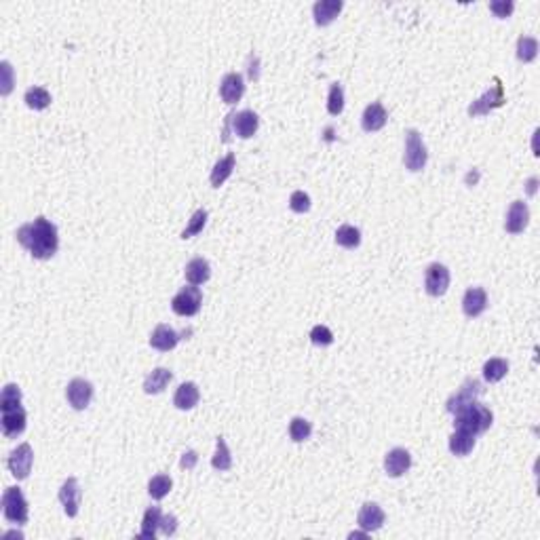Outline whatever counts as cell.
I'll return each mask as SVG.
<instances>
[{
    "label": "cell",
    "instance_id": "obj_15",
    "mask_svg": "<svg viewBox=\"0 0 540 540\" xmlns=\"http://www.w3.org/2000/svg\"><path fill=\"white\" fill-rule=\"evenodd\" d=\"M243 93H245V81H243V76H241L239 72H228L224 79H222V85H219V95H222V100H224L228 106H233V104L241 102Z\"/></svg>",
    "mask_w": 540,
    "mask_h": 540
},
{
    "label": "cell",
    "instance_id": "obj_38",
    "mask_svg": "<svg viewBox=\"0 0 540 540\" xmlns=\"http://www.w3.org/2000/svg\"><path fill=\"white\" fill-rule=\"evenodd\" d=\"M311 342L315 346H330L334 344V334L327 325H315L311 330Z\"/></svg>",
    "mask_w": 540,
    "mask_h": 540
},
{
    "label": "cell",
    "instance_id": "obj_18",
    "mask_svg": "<svg viewBox=\"0 0 540 540\" xmlns=\"http://www.w3.org/2000/svg\"><path fill=\"white\" fill-rule=\"evenodd\" d=\"M180 340H182V336H180L173 327H169V325H165V323L157 325V327H154V332L150 334V346H152L154 350H161V353L173 350Z\"/></svg>",
    "mask_w": 540,
    "mask_h": 540
},
{
    "label": "cell",
    "instance_id": "obj_26",
    "mask_svg": "<svg viewBox=\"0 0 540 540\" xmlns=\"http://www.w3.org/2000/svg\"><path fill=\"white\" fill-rule=\"evenodd\" d=\"M475 441H477V437H473L471 433L456 429L449 437V452L454 456H469L475 447Z\"/></svg>",
    "mask_w": 540,
    "mask_h": 540
},
{
    "label": "cell",
    "instance_id": "obj_23",
    "mask_svg": "<svg viewBox=\"0 0 540 540\" xmlns=\"http://www.w3.org/2000/svg\"><path fill=\"white\" fill-rule=\"evenodd\" d=\"M201 401V391L194 382H184L178 387L176 395H173V406L178 410H192L196 408Z\"/></svg>",
    "mask_w": 540,
    "mask_h": 540
},
{
    "label": "cell",
    "instance_id": "obj_1",
    "mask_svg": "<svg viewBox=\"0 0 540 540\" xmlns=\"http://www.w3.org/2000/svg\"><path fill=\"white\" fill-rule=\"evenodd\" d=\"M15 237H17L20 245L30 252V256L34 260H49L59 249L57 228L51 219H47L43 215H38L32 222L20 226Z\"/></svg>",
    "mask_w": 540,
    "mask_h": 540
},
{
    "label": "cell",
    "instance_id": "obj_5",
    "mask_svg": "<svg viewBox=\"0 0 540 540\" xmlns=\"http://www.w3.org/2000/svg\"><path fill=\"white\" fill-rule=\"evenodd\" d=\"M201 304H203V293L196 285L182 287L171 300L173 313L180 317H194L201 311Z\"/></svg>",
    "mask_w": 540,
    "mask_h": 540
},
{
    "label": "cell",
    "instance_id": "obj_12",
    "mask_svg": "<svg viewBox=\"0 0 540 540\" xmlns=\"http://www.w3.org/2000/svg\"><path fill=\"white\" fill-rule=\"evenodd\" d=\"M57 496H59V502H61L63 513H65L68 517H76V515H79V507H81V498H83L79 479H76V477H68V479L61 484Z\"/></svg>",
    "mask_w": 540,
    "mask_h": 540
},
{
    "label": "cell",
    "instance_id": "obj_31",
    "mask_svg": "<svg viewBox=\"0 0 540 540\" xmlns=\"http://www.w3.org/2000/svg\"><path fill=\"white\" fill-rule=\"evenodd\" d=\"M171 488H173L171 477L165 475V473H161V475H154V477L150 479V484H148V494H150L154 500H163V498L171 492Z\"/></svg>",
    "mask_w": 540,
    "mask_h": 540
},
{
    "label": "cell",
    "instance_id": "obj_32",
    "mask_svg": "<svg viewBox=\"0 0 540 540\" xmlns=\"http://www.w3.org/2000/svg\"><path fill=\"white\" fill-rule=\"evenodd\" d=\"M24 102L32 110H45L51 104V93L43 87H30L24 95Z\"/></svg>",
    "mask_w": 540,
    "mask_h": 540
},
{
    "label": "cell",
    "instance_id": "obj_7",
    "mask_svg": "<svg viewBox=\"0 0 540 540\" xmlns=\"http://www.w3.org/2000/svg\"><path fill=\"white\" fill-rule=\"evenodd\" d=\"M507 98H504V87H502V81L494 79V87L488 89L481 98H477L471 106H469V116H481V114H488L500 106H504Z\"/></svg>",
    "mask_w": 540,
    "mask_h": 540
},
{
    "label": "cell",
    "instance_id": "obj_28",
    "mask_svg": "<svg viewBox=\"0 0 540 540\" xmlns=\"http://www.w3.org/2000/svg\"><path fill=\"white\" fill-rule=\"evenodd\" d=\"M211 467L215 471H230L233 469V456H230V449H228L224 437L215 439V454L211 458Z\"/></svg>",
    "mask_w": 540,
    "mask_h": 540
},
{
    "label": "cell",
    "instance_id": "obj_8",
    "mask_svg": "<svg viewBox=\"0 0 540 540\" xmlns=\"http://www.w3.org/2000/svg\"><path fill=\"white\" fill-rule=\"evenodd\" d=\"M258 125H260V116L254 112V110H243V112H233L226 116V129H224V137L228 133V129L233 127V133L239 135L241 139H249L256 135L258 131Z\"/></svg>",
    "mask_w": 540,
    "mask_h": 540
},
{
    "label": "cell",
    "instance_id": "obj_41",
    "mask_svg": "<svg viewBox=\"0 0 540 540\" xmlns=\"http://www.w3.org/2000/svg\"><path fill=\"white\" fill-rule=\"evenodd\" d=\"M161 532L165 534V536H173L176 532H178V517L176 515H163V519H161Z\"/></svg>",
    "mask_w": 540,
    "mask_h": 540
},
{
    "label": "cell",
    "instance_id": "obj_3",
    "mask_svg": "<svg viewBox=\"0 0 540 540\" xmlns=\"http://www.w3.org/2000/svg\"><path fill=\"white\" fill-rule=\"evenodd\" d=\"M3 513L5 519L13 525H24L28 523L30 517V509H28V500L24 496V492L17 486H11L5 490L3 494Z\"/></svg>",
    "mask_w": 540,
    "mask_h": 540
},
{
    "label": "cell",
    "instance_id": "obj_24",
    "mask_svg": "<svg viewBox=\"0 0 540 540\" xmlns=\"http://www.w3.org/2000/svg\"><path fill=\"white\" fill-rule=\"evenodd\" d=\"M235 165H237V157L233 152L230 154H226L224 159H219L215 165H213V169H211V176H209V182H211V186L213 188H219L230 176H233V171H235Z\"/></svg>",
    "mask_w": 540,
    "mask_h": 540
},
{
    "label": "cell",
    "instance_id": "obj_25",
    "mask_svg": "<svg viewBox=\"0 0 540 540\" xmlns=\"http://www.w3.org/2000/svg\"><path fill=\"white\" fill-rule=\"evenodd\" d=\"M184 275H186V281H188L190 285H203V283H207L209 277H211V266H209V262H207L205 258H192V260L186 264Z\"/></svg>",
    "mask_w": 540,
    "mask_h": 540
},
{
    "label": "cell",
    "instance_id": "obj_9",
    "mask_svg": "<svg viewBox=\"0 0 540 540\" xmlns=\"http://www.w3.org/2000/svg\"><path fill=\"white\" fill-rule=\"evenodd\" d=\"M65 399L74 410H87L93 399V384L85 378H74L65 389Z\"/></svg>",
    "mask_w": 540,
    "mask_h": 540
},
{
    "label": "cell",
    "instance_id": "obj_6",
    "mask_svg": "<svg viewBox=\"0 0 540 540\" xmlns=\"http://www.w3.org/2000/svg\"><path fill=\"white\" fill-rule=\"evenodd\" d=\"M484 395V384L477 380V378H467L465 382H462V387L458 389V393H454L447 403H445V410L449 414H456L460 408H465L473 401H477L479 397Z\"/></svg>",
    "mask_w": 540,
    "mask_h": 540
},
{
    "label": "cell",
    "instance_id": "obj_13",
    "mask_svg": "<svg viewBox=\"0 0 540 540\" xmlns=\"http://www.w3.org/2000/svg\"><path fill=\"white\" fill-rule=\"evenodd\" d=\"M3 412V435L7 439H17L24 431H26V422H28V414L22 406L17 408H9V410H0Z\"/></svg>",
    "mask_w": 540,
    "mask_h": 540
},
{
    "label": "cell",
    "instance_id": "obj_42",
    "mask_svg": "<svg viewBox=\"0 0 540 540\" xmlns=\"http://www.w3.org/2000/svg\"><path fill=\"white\" fill-rule=\"evenodd\" d=\"M196 462H199V454L194 449H188V452H184V456L180 460V467L186 471H192L196 467Z\"/></svg>",
    "mask_w": 540,
    "mask_h": 540
},
{
    "label": "cell",
    "instance_id": "obj_14",
    "mask_svg": "<svg viewBox=\"0 0 540 540\" xmlns=\"http://www.w3.org/2000/svg\"><path fill=\"white\" fill-rule=\"evenodd\" d=\"M530 224V209L523 201H513L509 211H507V219H504V230L509 235H521L523 230Z\"/></svg>",
    "mask_w": 540,
    "mask_h": 540
},
{
    "label": "cell",
    "instance_id": "obj_35",
    "mask_svg": "<svg viewBox=\"0 0 540 540\" xmlns=\"http://www.w3.org/2000/svg\"><path fill=\"white\" fill-rule=\"evenodd\" d=\"M205 224H207V211H205V209H196V211L192 213V217L188 219V226L182 230V239L186 241V239H192L194 235L203 233Z\"/></svg>",
    "mask_w": 540,
    "mask_h": 540
},
{
    "label": "cell",
    "instance_id": "obj_40",
    "mask_svg": "<svg viewBox=\"0 0 540 540\" xmlns=\"http://www.w3.org/2000/svg\"><path fill=\"white\" fill-rule=\"evenodd\" d=\"M513 9H515V5L511 3V0H496V3H490V11H492L496 17H500V20L511 17Z\"/></svg>",
    "mask_w": 540,
    "mask_h": 540
},
{
    "label": "cell",
    "instance_id": "obj_11",
    "mask_svg": "<svg viewBox=\"0 0 540 540\" xmlns=\"http://www.w3.org/2000/svg\"><path fill=\"white\" fill-rule=\"evenodd\" d=\"M449 287V270L447 266L435 262L424 270V289L433 298H441Z\"/></svg>",
    "mask_w": 540,
    "mask_h": 540
},
{
    "label": "cell",
    "instance_id": "obj_4",
    "mask_svg": "<svg viewBox=\"0 0 540 540\" xmlns=\"http://www.w3.org/2000/svg\"><path fill=\"white\" fill-rule=\"evenodd\" d=\"M426 161H429V152L422 141V135L416 129H408L406 131V154H403L406 169L412 173H418L426 167Z\"/></svg>",
    "mask_w": 540,
    "mask_h": 540
},
{
    "label": "cell",
    "instance_id": "obj_30",
    "mask_svg": "<svg viewBox=\"0 0 540 540\" xmlns=\"http://www.w3.org/2000/svg\"><path fill=\"white\" fill-rule=\"evenodd\" d=\"M507 373H509V361H507V359L494 357V359L486 361V365H484V378H486V382H490V384L500 382Z\"/></svg>",
    "mask_w": 540,
    "mask_h": 540
},
{
    "label": "cell",
    "instance_id": "obj_29",
    "mask_svg": "<svg viewBox=\"0 0 540 540\" xmlns=\"http://www.w3.org/2000/svg\"><path fill=\"white\" fill-rule=\"evenodd\" d=\"M336 243L344 249H357L361 245V230L350 224L340 226L336 230Z\"/></svg>",
    "mask_w": 540,
    "mask_h": 540
},
{
    "label": "cell",
    "instance_id": "obj_39",
    "mask_svg": "<svg viewBox=\"0 0 540 540\" xmlns=\"http://www.w3.org/2000/svg\"><path fill=\"white\" fill-rule=\"evenodd\" d=\"M289 209L295 213H306L311 209V196H308L304 190H295L289 199Z\"/></svg>",
    "mask_w": 540,
    "mask_h": 540
},
{
    "label": "cell",
    "instance_id": "obj_27",
    "mask_svg": "<svg viewBox=\"0 0 540 540\" xmlns=\"http://www.w3.org/2000/svg\"><path fill=\"white\" fill-rule=\"evenodd\" d=\"M161 519H163V513H161L159 507L146 509L144 519H141V532H139V536L152 540L154 536H157V532L161 530Z\"/></svg>",
    "mask_w": 540,
    "mask_h": 540
},
{
    "label": "cell",
    "instance_id": "obj_33",
    "mask_svg": "<svg viewBox=\"0 0 540 540\" xmlns=\"http://www.w3.org/2000/svg\"><path fill=\"white\" fill-rule=\"evenodd\" d=\"M538 55V40L532 38V36H519L517 40V59L523 61V63H530L534 61Z\"/></svg>",
    "mask_w": 540,
    "mask_h": 540
},
{
    "label": "cell",
    "instance_id": "obj_36",
    "mask_svg": "<svg viewBox=\"0 0 540 540\" xmlns=\"http://www.w3.org/2000/svg\"><path fill=\"white\" fill-rule=\"evenodd\" d=\"M342 110H344V89L340 83H334L330 87V95H327V112L332 116H338V114H342Z\"/></svg>",
    "mask_w": 540,
    "mask_h": 540
},
{
    "label": "cell",
    "instance_id": "obj_43",
    "mask_svg": "<svg viewBox=\"0 0 540 540\" xmlns=\"http://www.w3.org/2000/svg\"><path fill=\"white\" fill-rule=\"evenodd\" d=\"M3 72H5V89H3V93L7 95L11 91V63L9 61H3Z\"/></svg>",
    "mask_w": 540,
    "mask_h": 540
},
{
    "label": "cell",
    "instance_id": "obj_17",
    "mask_svg": "<svg viewBox=\"0 0 540 540\" xmlns=\"http://www.w3.org/2000/svg\"><path fill=\"white\" fill-rule=\"evenodd\" d=\"M488 308V293L484 287H469L462 298V311L469 319H477L479 315L486 313Z\"/></svg>",
    "mask_w": 540,
    "mask_h": 540
},
{
    "label": "cell",
    "instance_id": "obj_21",
    "mask_svg": "<svg viewBox=\"0 0 540 540\" xmlns=\"http://www.w3.org/2000/svg\"><path fill=\"white\" fill-rule=\"evenodd\" d=\"M344 9L342 0H317L313 5V15H315V24L317 26H330L340 11Z\"/></svg>",
    "mask_w": 540,
    "mask_h": 540
},
{
    "label": "cell",
    "instance_id": "obj_10",
    "mask_svg": "<svg viewBox=\"0 0 540 540\" xmlns=\"http://www.w3.org/2000/svg\"><path fill=\"white\" fill-rule=\"evenodd\" d=\"M32 462H34V452H32V445L30 443H22L17 445V449H13L9 454V460H7V467L11 471V475L15 479H26L32 471Z\"/></svg>",
    "mask_w": 540,
    "mask_h": 540
},
{
    "label": "cell",
    "instance_id": "obj_22",
    "mask_svg": "<svg viewBox=\"0 0 540 540\" xmlns=\"http://www.w3.org/2000/svg\"><path fill=\"white\" fill-rule=\"evenodd\" d=\"M173 380V373L167 369V367H157V369H152L148 376H146V380H144V393H148V395H159V393H163L165 389H167V384Z\"/></svg>",
    "mask_w": 540,
    "mask_h": 540
},
{
    "label": "cell",
    "instance_id": "obj_16",
    "mask_svg": "<svg viewBox=\"0 0 540 540\" xmlns=\"http://www.w3.org/2000/svg\"><path fill=\"white\" fill-rule=\"evenodd\" d=\"M410 467H412V456L403 447H395L384 456V471H387L389 477H401L410 471Z\"/></svg>",
    "mask_w": 540,
    "mask_h": 540
},
{
    "label": "cell",
    "instance_id": "obj_37",
    "mask_svg": "<svg viewBox=\"0 0 540 540\" xmlns=\"http://www.w3.org/2000/svg\"><path fill=\"white\" fill-rule=\"evenodd\" d=\"M17 406H22V389L11 382L3 389V395H0V410H9Z\"/></svg>",
    "mask_w": 540,
    "mask_h": 540
},
{
    "label": "cell",
    "instance_id": "obj_34",
    "mask_svg": "<svg viewBox=\"0 0 540 540\" xmlns=\"http://www.w3.org/2000/svg\"><path fill=\"white\" fill-rule=\"evenodd\" d=\"M313 435V424L308 422L306 418H293L291 422H289V437H291V441H295V443H302V441H306L308 437Z\"/></svg>",
    "mask_w": 540,
    "mask_h": 540
},
{
    "label": "cell",
    "instance_id": "obj_19",
    "mask_svg": "<svg viewBox=\"0 0 540 540\" xmlns=\"http://www.w3.org/2000/svg\"><path fill=\"white\" fill-rule=\"evenodd\" d=\"M384 511L376 502H365L357 515V523L363 532H376L384 525Z\"/></svg>",
    "mask_w": 540,
    "mask_h": 540
},
{
    "label": "cell",
    "instance_id": "obj_20",
    "mask_svg": "<svg viewBox=\"0 0 540 540\" xmlns=\"http://www.w3.org/2000/svg\"><path fill=\"white\" fill-rule=\"evenodd\" d=\"M387 121H389V114H387V110H384V106L380 102H371L363 110L361 127H363L365 133H376V131H380L384 125H387Z\"/></svg>",
    "mask_w": 540,
    "mask_h": 540
},
{
    "label": "cell",
    "instance_id": "obj_2",
    "mask_svg": "<svg viewBox=\"0 0 540 540\" xmlns=\"http://www.w3.org/2000/svg\"><path fill=\"white\" fill-rule=\"evenodd\" d=\"M492 422H494V414L490 412V408H486L479 401H473L465 408H460L454 414V429L471 433L473 437H479L486 431H490Z\"/></svg>",
    "mask_w": 540,
    "mask_h": 540
}]
</instances>
